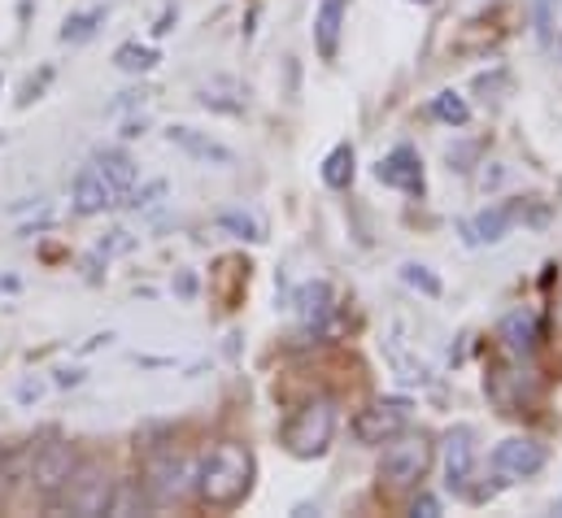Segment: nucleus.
Instances as JSON below:
<instances>
[{
  "mask_svg": "<svg viewBox=\"0 0 562 518\" xmlns=\"http://www.w3.org/2000/svg\"><path fill=\"white\" fill-rule=\"evenodd\" d=\"M192 488H196V497H201L205 506H214V510L240 506V502L249 497V488H254V453H249L245 444H232V440L214 444V449L201 458Z\"/></svg>",
  "mask_w": 562,
  "mask_h": 518,
  "instance_id": "1",
  "label": "nucleus"
},
{
  "mask_svg": "<svg viewBox=\"0 0 562 518\" xmlns=\"http://www.w3.org/2000/svg\"><path fill=\"white\" fill-rule=\"evenodd\" d=\"M336 436V401L331 396H314L305 401L288 423H283V449L292 458H323L327 444Z\"/></svg>",
  "mask_w": 562,
  "mask_h": 518,
  "instance_id": "2",
  "label": "nucleus"
},
{
  "mask_svg": "<svg viewBox=\"0 0 562 518\" xmlns=\"http://www.w3.org/2000/svg\"><path fill=\"white\" fill-rule=\"evenodd\" d=\"M427 466H431V440L427 436H415V431H397L380 458V484L389 493H406L427 480Z\"/></svg>",
  "mask_w": 562,
  "mask_h": 518,
  "instance_id": "3",
  "label": "nucleus"
},
{
  "mask_svg": "<svg viewBox=\"0 0 562 518\" xmlns=\"http://www.w3.org/2000/svg\"><path fill=\"white\" fill-rule=\"evenodd\" d=\"M114 497V475L101 462H79L75 475L66 480V488L57 493V510L75 518H101L110 510Z\"/></svg>",
  "mask_w": 562,
  "mask_h": 518,
  "instance_id": "4",
  "label": "nucleus"
},
{
  "mask_svg": "<svg viewBox=\"0 0 562 518\" xmlns=\"http://www.w3.org/2000/svg\"><path fill=\"white\" fill-rule=\"evenodd\" d=\"M75 466H79L75 449H70L66 440H48V444L35 449V458H31V466H26V480H31V488H35L40 497H57V493L66 488V480L75 475Z\"/></svg>",
  "mask_w": 562,
  "mask_h": 518,
  "instance_id": "5",
  "label": "nucleus"
},
{
  "mask_svg": "<svg viewBox=\"0 0 562 518\" xmlns=\"http://www.w3.org/2000/svg\"><path fill=\"white\" fill-rule=\"evenodd\" d=\"M546 462H550V453H546V444L532 440V436H506V440L493 449V471H497L506 484L541 475Z\"/></svg>",
  "mask_w": 562,
  "mask_h": 518,
  "instance_id": "6",
  "label": "nucleus"
},
{
  "mask_svg": "<svg viewBox=\"0 0 562 518\" xmlns=\"http://www.w3.org/2000/svg\"><path fill=\"white\" fill-rule=\"evenodd\" d=\"M192 484H196V466H192L188 458H175V453L153 458L148 471H144V493H148L153 506H170V502H179Z\"/></svg>",
  "mask_w": 562,
  "mask_h": 518,
  "instance_id": "7",
  "label": "nucleus"
},
{
  "mask_svg": "<svg viewBox=\"0 0 562 518\" xmlns=\"http://www.w3.org/2000/svg\"><path fill=\"white\" fill-rule=\"evenodd\" d=\"M471 480H475V427L458 423L445 436V484H449L453 497L471 502V493H475Z\"/></svg>",
  "mask_w": 562,
  "mask_h": 518,
  "instance_id": "8",
  "label": "nucleus"
},
{
  "mask_svg": "<svg viewBox=\"0 0 562 518\" xmlns=\"http://www.w3.org/2000/svg\"><path fill=\"white\" fill-rule=\"evenodd\" d=\"M166 139L183 153V157H192V161H201V166H214V170H236V148H227L223 139H214L210 131H196L188 127V123H175V127L166 131Z\"/></svg>",
  "mask_w": 562,
  "mask_h": 518,
  "instance_id": "9",
  "label": "nucleus"
},
{
  "mask_svg": "<svg viewBox=\"0 0 562 518\" xmlns=\"http://www.w3.org/2000/svg\"><path fill=\"white\" fill-rule=\"evenodd\" d=\"M114 205H119V192L110 188V179H105L97 166H83V170L75 174L70 210H75L79 218H97V214H105V210H114Z\"/></svg>",
  "mask_w": 562,
  "mask_h": 518,
  "instance_id": "10",
  "label": "nucleus"
},
{
  "mask_svg": "<svg viewBox=\"0 0 562 518\" xmlns=\"http://www.w3.org/2000/svg\"><path fill=\"white\" fill-rule=\"evenodd\" d=\"M519 218H524V205H519V201L488 205V210H480V214L462 227V236H467V245H502V240L515 232Z\"/></svg>",
  "mask_w": 562,
  "mask_h": 518,
  "instance_id": "11",
  "label": "nucleus"
},
{
  "mask_svg": "<svg viewBox=\"0 0 562 518\" xmlns=\"http://www.w3.org/2000/svg\"><path fill=\"white\" fill-rule=\"evenodd\" d=\"M375 179L397 192H423V157L411 144H397L393 153H384L375 161Z\"/></svg>",
  "mask_w": 562,
  "mask_h": 518,
  "instance_id": "12",
  "label": "nucleus"
},
{
  "mask_svg": "<svg viewBox=\"0 0 562 518\" xmlns=\"http://www.w3.org/2000/svg\"><path fill=\"white\" fill-rule=\"evenodd\" d=\"M402 427H406V401H380V405L362 409L358 423H353V431H358L362 444H384V440H393Z\"/></svg>",
  "mask_w": 562,
  "mask_h": 518,
  "instance_id": "13",
  "label": "nucleus"
},
{
  "mask_svg": "<svg viewBox=\"0 0 562 518\" xmlns=\"http://www.w3.org/2000/svg\"><path fill=\"white\" fill-rule=\"evenodd\" d=\"M345 13H349V0H318V9H314V48L323 61H336V53H340Z\"/></svg>",
  "mask_w": 562,
  "mask_h": 518,
  "instance_id": "14",
  "label": "nucleus"
},
{
  "mask_svg": "<svg viewBox=\"0 0 562 518\" xmlns=\"http://www.w3.org/2000/svg\"><path fill=\"white\" fill-rule=\"evenodd\" d=\"M502 340H506V349H510V358H532L537 353V345H541V323H537V314L532 309H515V314H506L502 318Z\"/></svg>",
  "mask_w": 562,
  "mask_h": 518,
  "instance_id": "15",
  "label": "nucleus"
},
{
  "mask_svg": "<svg viewBox=\"0 0 562 518\" xmlns=\"http://www.w3.org/2000/svg\"><path fill=\"white\" fill-rule=\"evenodd\" d=\"M92 166L110 179V188L119 192V205H123V196L136 188V179H140V170H136V161L127 157V153H119V148H105V153H97L92 157Z\"/></svg>",
  "mask_w": 562,
  "mask_h": 518,
  "instance_id": "16",
  "label": "nucleus"
},
{
  "mask_svg": "<svg viewBox=\"0 0 562 518\" xmlns=\"http://www.w3.org/2000/svg\"><path fill=\"white\" fill-rule=\"evenodd\" d=\"M110 22V4H92V9H75V13H66V22H61V44H88L101 26Z\"/></svg>",
  "mask_w": 562,
  "mask_h": 518,
  "instance_id": "17",
  "label": "nucleus"
},
{
  "mask_svg": "<svg viewBox=\"0 0 562 518\" xmlns=\"http://www.w3.org/2000/svg\"><path fill=\"white\" fill-rule=\"evenodd\" d=\"M353 170H358L353 144H336V148H331V153L323 157V166H318L323 183H327V188H336V192H345V188L353 183Z\"/></svg>",
  "mask_w": 562,
  "mask_h": 518,
  "instance_id": "18",
  "label": "nucleus"
},
{
  "mask_svg": "<svg viewBox=\"0 0 562 518\" xmlns=\"http://www.w3.org/2000/svg\"><path fill=\"white\" fill-rule=\"evenodd\" d=\"M218 227H223L227 236H236V240H249V245H262V240H267V223H262V214H254V210H223V214H218Z\"/></svg>",
  "mask_w": 562,
  "mask_h": 518,
  "instance_id": "19",
  "label": "nucleus"
},
{
  "mask_svg": "<svg viewBox=\"0 0 562 518\" xmlns=\"http://www.w3.org/2000/svg\"><path fill=\"white\" fill-rule=\"evenodd\" d=\"M296 314L305 323H323L331 314V283L327 279H310L301 292H296Z\"/></svg>",
  "mask_w": 562,
  "mask_h": 518,
  "instance_id": "20",
  "label": "nucleus"
},
{
  "mask_svg": "<svg viewBox=\"0 0 562 518\" xmlns=\"http://www.w3.org/2000/svg\"><path fill=\"white\" fill-rule=\"evenodd\" d=\"M157 61H161V53L140 44V40H127V44H119V53H114V66L127 70V75H148Z\"/></svg>",
  "mask_w": 562,
  "mask_h": 518,
  "instance_id": "21",
  "label": "nucleus"
},
{
  "mask_svg": "<svg viewBox=\"0 0 562 518\" xmlns=\"http://www.w3.org/2000/svg\"><path fill=\"white\" fill-rule=\"evenodd\" d=\"M431 119L445 123V127H467L471 105H467L458 92H436V97H431Z\"/></svg>",
  "mask_w": 562,
  "mask_h": 518,
  "instance_id": "22",
  "label": "nucleus"
},
{
  "mask_svg": "<svg viewBox=\"0 0 562 518\" xmlns=\"http://www.w3.org/2000/svg\"><path fill=\"white\" fill-rule=\"evenodd\" d=\"M240 88L232 83V79H214V83H205L201 88V105L205 110H223V114H245V101H227V97H236Z\"/></svg>",
  "mask_w": 562,
  "mask_h": 518,
  "instance_id": "23",
  "label": "nucleus"
},
{
  "mask_svg": "<svg viewBox=\"0 0 562 518\" xmlns=\"http://www.w3.org/2000/svg\"><path fill=\"white\" fill-rule=\"evenodd\" d=\"M148 506V493H144V484H114V497H110V510L105 515H119V518H127V515H136V510H144Z\"/></svg>",
  "mask_w": 562,
  "mask_h": 518,
  "instance_id": "24",
  "label": "nucleus"
},
{
  "mask_svg": "<svg viewBox=\"0 0 562 518\" xmlns=\"http://www.w3.org/2000/svg\"><path fill=\"white\" fill-rule=\"evenodd\" d=\"M402 279H406L411 288H419L423 296H440V292H445L440 279H436L427 266H419V261H406V266H402Z\"/></svg>",
  "mask_w": 562,
  "mask_h": 518,
  "instance_id": "25",
  "label": "nucleus"
},
{
  "mask_svg": "<svg viewBox=\"0 0 562 518\" xmlns=\"http://www.w3.org/2000/svg\"><path fill=\"white\" fill-rule=\"evenodd\" d=\"M554 4L559 0H532V26H537L541 44H550V35H554Z\"/></svg>",
  "mask_w": 562,
  "mask_h": 518,
  "instance_id": "26",
  "label": "nucleus"
},
{
  "mask_svg": "<svg viewBox=\"0 0 562 518\" xmlns=\"http://www.w3.org/2000/svg\"><path fill=\"white\" fill-rule=\"evenodd\" d=\"M475 157H480V144H458L449 148V170H471Z\"/></svg>",
  "mask_w": 562,
  "mask_h": 518,
  "instance_id": "27",
  "label": "nucleus"
},
{
  "mask_svg": "<svg viewBox=\"0 0 562 518\" xmlns=\"http://www.w3.org/2000/svg\"><path fill=\"white\" fill-rule=\"evenodd\" d=\"M127 249H136V240H132L127 232H110V240H101V245H97V254H101V258H110V254H127Z\"/></svg>",
  "mask_w": 562,
  "mask_h": 518,
  "instance_id": "28",
  "label": "nucleus"
},
{
  "mask_svg": "<svg viewBox=\"0 0 562 518\" xmlns=\"http://www.w3.org/2000/svg\"><path fill=\"white\" fill-rule=\"evenodd\" d=\"M44 392H48V384H44V380H22V384H18V392H13V396H18L22 405H35V401H40Z\"/></svg>",
  "mask_w": 562,
  "mask_h": 518,
  "instance_id": "29",
  "label": "nucleus"
},
{
  "mask_svg": "<svg viewBox=\"0 0 562 518\" xmlns=\"http://www.w3.org/2000/svg\"><path fill=\"white\" fill-rule=\"evenodd\" d=\"M411 515H415V518H436V515H440V502L423 493V497H415V506H411Z\"/></svg>",
  "mask_w": 562,
  "mask_h": 518,
  "instance_id": "30",
  "label": "nucleus"
},
{
  "mask_svg": "<svg viewBox=\"0 0 562 518\" xmlns=\"http://www.w3.org/2000/svg\"><path fill=\"white\" fill-rule=\"evenodd\" d=\"M57 384H61V388H75V384H83V371H79V367H61V371H57Z\"/></svg>",
  "mask_w": 562,
  "mask_h": 518,
  "instance_id": "31",
  "label": "nucleus"
},
{
  "mask_svg": "<svg viewBox=\"0 0 562 518\" xmlns=\"http://www.w3.org/2000/svg\"><path fill=\"white\" fill-rule=\"evenodd\" d=\"M175 18H179V13H175V9H166V13L157 18V26H153V35H166V31L175 26Z\"/></svg>",
  "mask_w": 562,
  "mask_h": 518,
  "instance_id": "32",
  "label": "nucleus"
},
{
  "mask_svg": "<svg viewBox=\"0 0 562 518\" xmlns=\"http://www.w3.org/2000/svg\"><path fill=\"white\" fill-rule=\"evenodd\" d=\"M144 131V119H132V123H127V127H123V139H136V135H140Z\"/></svg>",
  "mask_w": 562,
  "mask_h": 518,
  "instance_id": "33",
  "label": "nucleus"
},
{
  "mask_svg": "<svg viewBox=\"0 0 562 518\" xmlns=\"http://www.w3.org/2000/svg\"><path fill=\"white\" fill-rule=\"evenodd\" d=\"M192 288H196V279H192V274H183V279H179V292H183V296H192Z\"/></svg>",
  "mask_w": 562,
  "mask_h": 518,
  "instance_id": "34",
  "label": "nucleus"
},
{
  "mask_svg": "<svg viewBox=\"0 0 562 518\" xmlns=\"http://www.w3.org/2000/svg\"><path fill=\"white\" fill-rule=\"evenodd\" d=\"M415 4H431V0H415Z\"/></svg>",
  "mask_w": 562,
  "mask_h": 518,
  "instance_id": "35",
  "label": "nucleus"
},
{
  "mask_svg": "<svg viewBox=\"0 0 562 518\" xmlns=\"http://www.w3.org/2000/svg\"><path fill=\"white\" fill-rule=\"evenodd\" d=\"M559 515H562V497H559Z\"/></svg>",
  "mask_w": 562,
  "mask_h": 518,
  "instance_id": "36",
  "label": "nucleus"
}]
</instances>
